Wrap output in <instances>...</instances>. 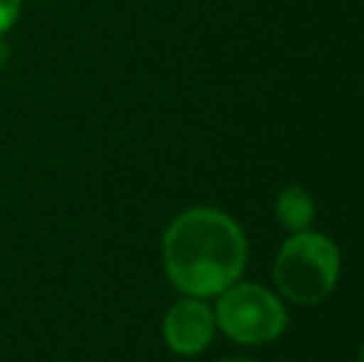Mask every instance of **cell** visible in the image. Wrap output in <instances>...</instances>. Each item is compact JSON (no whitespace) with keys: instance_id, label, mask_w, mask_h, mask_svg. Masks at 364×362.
I'll list each match as a JSON object with an SVG mask.
<instances>
[{"instance_id":"obj_3","label":"cell","mask_w":364,"mask_h":362,"mask_svg":"<svg viewBox=\"0 0 364 362\" xmlns=\"http://www.w3.org/2000/svg\"><path fill=\"white\" fill-rule=\"evenodd\" d=\"M213 315L218 328L240 345L270 343L283 333L288 320L283 303L258 283L225 288Z\"/></svg>"},{"instance_id":"obj_9","label":"cell","mask_w":364,"mask_h":362,"mask_svg":"<svg viewBox=\"0 0 364 362\" xmlns=\"http://www.w3.org/2000/svg\"><path fill=\"white\" fill-rule=\"evenodd\" d=\"M357 362H364V348H362V353H360V360H357Z\"/></svg>"},{"instance_id":"obj_5","label":"cell","mask_w":364,"mask_h":362,"mask_svg":"<svg viewBox=\"0 0 364 362\" xmlns=\"http://www.w3.org/2000/svg\"><path fill=\"white\" fill-rule=\"evenodd\" d=\"M275 213L288 231L300 233L315 218V201L302 186H288L280 191L278 201H275Z\"/></svg>"},{"instance_id":"obj_1","label":"cell","mask_w":364,"mask_h":362,"mask_svg":"<svg viewBox=\"0 0 364 362\" xmlns=\"http://www.w3.org/2000/svg\"><path fill=\"white\" fill-rule=\"evenodd\" d=\"M248 246L240 226L216 208H188L164 233V268L178 290L220 295L243 273Z\"/></svg>"},{"instance_id":"obj_8","label":"cell","mask_w":364,"mask_h":362,"mask_svg":"<svg viewBox=\"0 0 364 362\" xmlns=\"http://www.w3.org/2000/svg\"><path fill=\"white\" fill-rule=\"evenodd\" d=\"M218 362H255V360H248V358H225V360H218Z\"/></svg>"},{"instance_id":"obj_7","label":"cell","mask_w":364,"mask_h":362,"mask_svg":"<svg viewBox=\"0 0 364 362\" xmlns=\"http://www.w3.org/2000/svg\"><path fill=\"white\" fill-rule=\"evenodd\" d=\"M8 58H10V50H8V45L0 40V68H5V63H8Z\"/></svg>"},{"instance_id":"obj_2","label":"cell","mask_w":364,"mask_h":362,"mask_svg":"<svg viewBox=\"0 0 364 362\" xmlns=\"http://www.w3.org/2000/svg\"><path fill=\"white\" fill-rule=\"evenodd\" d=\"M340 275L337 246L322 233L300 231L283 243L275 261L280 293L297 305H317L332 293Z\"/></svg>"},{"instance_id":"obj_4","label":"cell","mask_w":364,"mask_h":362,"mask_svg":"<svg viewBox=\"0 0 364 362\" xmlns=\"http://www.w3.org/2000/svg\"><path fill=\"white\" fill-rule=\"evenodd\" d=\"M216 333V315L203 300L186 298L171 305L164 318V338L178 355H198Z\"/></svg>"},{"instance_id":"obj_6","label":"cell","mask_w":364,"mask_h":362,"mask_svg":"<svg viewBox=\"0 0 364 362\" xmlns=\"http://www.w3.org/2000/svg\"><path fill=\"white\" fill-rule=\"evenodd\" d=\"M23 8V0H0V35L15 25Z\"/></svg>"}]
</instances>
